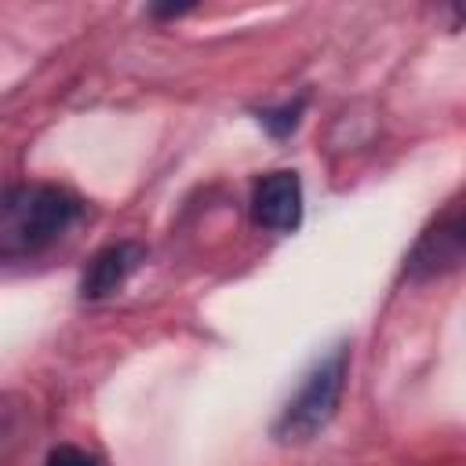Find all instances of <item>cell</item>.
Masks as SVG:
<instances>
[{"label":"cell","mask_w":466,"mask_h":466,"mask_svg":"<svg viewBox=\"0 0 466 466\" xmlns=\"http://www.w3.org/2000/svg\"><path fill=\"white\" fill-rule=\"evenodd\" d=\"M80 215V200L51 182L15 186L0 197V258H25L51 248Z\"/></svg>","instance_id":"obj_1"},{"label":"cell","mask_w":466,"mask_h":466,"mask_svg":"<svg viewBox=\"0 0 466 466\" xmlns=\"http://www.w3.org/2000/svg\"><path fill=\"white\" fill-rule=\"evenodd\" d=\"M346 371H350V346L339 342L331 353H324L299 382V390L288 397L273 422V437L280 444H306L313 441L335 415L342 390H346Z\"/></svg>","instance_id":"obj_2"},{"label":"cell","mask_w":466,"mask_h":466,"mask_svg":"<svg viewBox=\"0 0 466 466\" xmlns=\"http://www.w3.org/2000/svg\"><path fill=\"white\" fill-rule=\"evenodd\" d=\"M462 244H466V233H462V208L451 204L441 218L430 222V229L415 240V248L408 251L404 258V273L415 277V280H430V277H441L448 269H455L462 262Z\"/></svg>","instance_id":"obj_3"},{"label":"cell","mask_w":466,"mask_h":466,"mask_svg":"<svg viewBox=\"0 0 466 466\" xmlns=\"http://www.w3.org/2000/svg\"><path fill=\"white\" fill-rule=\"evenodd\" d=\"M251 218L269 233H295L302 222V182L295 171H269L251 189Z\"/></svg>","instance_id":"obj_4"},{"label":"cell","mask_w":466,"mask_h":466,"mask_svg":"<svg viewBox=\"0 0 466 466\" xmlns=\"http://www.w3.org/2000/svg\"><path fill=\"white\" fill-rule=\"evenodd\" d=\"M146 262V248L138 240H116L91 255L84 277H80V299H106L116 288L127 284V277Z\"/></svg>","instance_id":"obj_5"},{"label":"cell","mask_w":466,"mask_h":466,"mask_svg":"<svg viewBox=\"0 0 466 466\" xmlns=\"http://www.w3.org/2000/svg\"><path fill=\"white\" fill-rule=\"evenodd\" d=\"M302 106H306V98H295V102H284V106H277V109H262L258 120H262V127H266L273 138H284V135H291V131L299 127Z\"/></svg>","instance_id":"obj_6"},{"label":"cell","mask_w":466,"mask_h":466,"mask_svg":"<svg viewBox=\"0 0 466 466\" xmlns=\"http://www.w3.org/2000/svg\"><path fill=\"white\" fill-rule=\"evenodd\" d=\"M44 466H102V459L84 451V448H76V444H58V448L47 451Z\"/></svg>","instance_id":"obj_7"},{"label":"cell","mask_w":466,"mask_h":466,"mask_svg":"<svg viewBox=\"0 0 466 466\" xmlns=\"http://www.w3.org/2000/svg\"><path fill=\"white\" fill-rule=\"evenodd\" d=\"M186 11H193V4H167V7H149V15H153V18H178V15H186Z\"/></svg>","instance_id":"obj_8"}]
</instances>
